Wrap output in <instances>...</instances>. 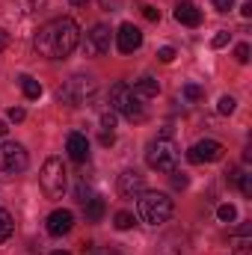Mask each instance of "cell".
<instances>
[{
	"label": "cell",
	"instance_id": "1",
	"mask_svg": "<svg viewBox=\"0 0 252 255\" xmlns=\"http://www.w3.org/2000/svg\"><path fill=\"white\" fill-rule=\"evenodd\" d=\"M33 45H36L39 57L65 60V57H71L74 48L80 45V27H77L71 18H54V21H48L45 27H39Z\"/></svg>",
	"mask_w": 252,
	"mask_h": 255
},
{
	"label": "cell",
	"instance_id": "2",
	"mask_svg": "<svg viewBox=\"0 0 252 255\" xmlns=\"http://www.w3.org/2000/svg\"><path fill=\"white\" fill-rule=\"evenodd\" d=\"M175 205L166 193H157V190H142L136 196V214L145 226H163L169 223Z\"/></svg>",
	"mask_w": 252,
	"mask_h": 255
},
{
	"label": "cell",
	"instance_id": "3",
	"mask_svg": "<svg viewBox=\"0 0 252 255\" xmlns=\"http://www.w3.org/2000/svg\"><path fill=\"white\" fill-rule=\"evenodd\" d=\"M110 110L125 116L127 122H145V107H142V98H136L133 86L127 83H116L110 89Z\"/></svg>",
	"mask_w": 252,
	"mask_h": 255
},
{
	"label": "cell",
	"instance_id": "4",
	"mask_svg": "<svg viewBox=\"0 0 252 255\" xmlns=\"http://www.w3.org/2000/svg\"><path fill=\"white\" fill-rule=\"evenodd\" d=\"M178 157H181V151H178V145L169 136H157V139H151L145 145V163L151 169H157V172L178 169Z\"/></svg>",
	"mask_w": 252,
	"mask_h": 255
},
{
	"label": "cell",
	"instance_id": "5",
	"mask_svg": "<svg viewBox=\"0 0 252 255\" xmlns=\"http://www.w3.org/2000/svg\"><path fill=\"white\" fill-rule=\"evenodd\" d=\"M95 92H98L95 77H89V74H74V77L65 80V86L60 89V101L68 104V107H83V104H89V101L95 98Z\"/></svg>",
	"mask_w": 252,
	"mask_h": 255
},
{
	"label": "cell",
	"instance_id": "6",
	"mask_svg": "<svg viewBox=\"0 0 252 255\" xmlns=\"http://www.w3.org/2000/svg\"><path fill=\"white\" fill-rule=\"evenodd\" d=\"M39 184L48 199H60L65 193V184H68V172H65L63 157H48L42 172H39Z\"/></svg>",
	"mask_w": 252,
	"mask_h": 255
},
{
	"label": "cell",
	"instance_id": "7",
	"mask_svg": "<svg viewBox=\"0 0 252 255\" xmlns=\"http://www.w3.org/2000/svg\"><path fill=\"white\" fill-rule=\"evenodd\" d=\"M27 163H30V157H27L24 145L9 142V139L0 142V172L3 175H18V172L27 169Z\"/></svg>",
	"mask_w": 252,
	"mask_h": 255
},
{
	"label": "cell",
	"instance_id": "8",
	"mask_svg": "<svg viewBox=\"0 0 252 255\" xmlns=\"http://www.w3.org/2000/svg\"><path fill=\"white\" fill-rule=\"evenodd\" d=\"M223 154H226V145L217 139H199L187 148V160L196 166L199 163H217V160H223Z\"/></svg>",
	"mask_w": 252,
	"mask_h": 255
},
{
	"label": "cell",
	"instance_id": "9",
	"mask_svg": "<svg viewBox=\"0 0 252 255\" xmlns=\"http://www.w3.org/2000/svg\"><path fill=\"white\" fill-rule=\"evenodd\" d=\"M110 45H113L110 27H107V24H95V27L86 33V39H83V54H86V57H101V54L110 51Z\"/></svg>",
	"mask_w": 252,
	"mask_h": 255
},
{
	"label": "cell",
	"instance_id": "10",
	"mask_svg": "<svg viewBox=\"0 0 252 255\" xmlns=\"http://www.w3.org/2000/svg\"><path fill=\"white\" fill-rule=\"evenodd\" d=\"M142 190H145V178H142L136 169H125V172L119 175V181H116V193H119L122 199H136Z\"/></svg>",
	"mask_w": 252,
	"mask_h": 255
},
{
	"label": "cell",
	"instance_id": "11",
	"mask_svg": "<svg viewBox=\"0 0 252 255\" xmlns=\"http://www.w3.org/2000/svg\"><path fill=\"white\" fill-rule=\"evenodd\" d=\"M71 226H74V214H71V211H65V208L51 211V214H48V223H45L48 235H54V238L68 235V232H71Z\"/></svg>",
	"mask_w": 252,
	"mask_h": 255
},
{
	"label": "cell",
	"instance_id": "12",
	"mask_svg": "<svg viewBox=\"0 0 252 255\" xmlns=\"http://www.w3.org/2000/svg\"><path fill=\"white\" fill-rule=\"evenodd\" d=\"M116 48H119L122 54H133V51H139V48H142V33H139V27H133V24H122L119 33H116Z\"/></svg>",
	"mask_w": 252,
	"mask_h": 255
},
{
	"label": "cell",
	"instance_id": "13",
	"mask_svg": "<svg viewBox=\"0 0 252 255\" xmlns=\"http://www.w3.org/2000/svg\"><path fill=\"white\" fill-rule=\"evenodd\" d=\"M157 255H190V241L184 232H172L163 238V244L157 247Z\"/></svg>",
	"mask_w": 252,
	"mask_h": 255
},
{
	"label": "cell",
	"instance_id": "14",
	"mask_svg": "<svg viewBox=\"0 0 252 255\" xmlns=\"http://www.w3.org/2000/svg\"><path fill=\"white\" fill-rule=\"evenodd\" d=\"M65 151H68V157H71L74 163H86V160H89V139L74 130V133H68V139H65Z\"/></svg>",
	"mask_w": 252,
	"mask_h": 255
},
{
	"label": "cell",
	"instance_id": "15",
	"mask_svg": "<svg viewBox=\"0 0 252 255\" xmlns=\"http://www.w3.org/2000/svg\"><path fill=\"white\" fill-rule=\"evenodd\" d=\"M175 21L184 24V27H199L202 24V9L193 3V0H181L175 6Z\"/></svg>",
	"mask_w": 252,
	"mask_h": 255
},
{
	"label": "cell",
	"instance_id": "16",
	"mask_svg": "<svg viewBox=\"0 0 252 255\" xmlns=\"http://www.w3.org/2000/svg\"><path fill=\"white\" fill-rule=\"evenodd\" d=\"M83 214H86V223H101V220H104V214H107V205H104V199H98V196H89V199L83 202Z\"/></svg>",
	"mask_w": 252,
	"mask_h": 255
},
{
	"label": "cell",
	"instance_id": "17",
	"mask_svg": "<svg viewBox=\"0 0 252 255\" xmlns=\"http://www.w3.org/2000/svg\"><path fill=\"white\" fill-rule=\"evenodd\" d=\"M133 92H136V98H154V95L160 92V83H157L151 74H142V77L133 83Z\"/></svg>",
	"mask_w": 252,
	"mask_h": 255
},
{
	"label": "cell",
	"instance_id": "18",
	"mask_svg": "<svg viewBox=\"0 0 252 255\" xmlns=\"http://www.w3.org/2000/svg\"><path fill=\"white\" fill-rule=\"evenodd\" d=\"M18 83H21V89H24V95H27L30 101H36V98H42V83H39V80H33L30 74H24V77H18Z\"/></svg>",
	"mask_w": 252,
	"mask_h": 255
},
{
	"label": "cell",
	"instance_id": "19",
	"mask_svg": "<svg viewBox=\"0 0 252 255\" xmlns=\"http://www.w3.org/2000/svg\"><path fill=\"white\" fill-rule=\"evenodd\" d=\"M12 232H15L12 214H9L6 208H0V244H3V241H9V238H12Z\"/></svg>",
	"mask_w": 252,
	"mask_h": 255
},
{
	"label": "cell",
	"instance_id": "20",
	"mask_svg": "<svg viewBox=\"0 0 252 255\" xmlns=\"http://www.w3.org/2000/svg\"><path fill=\"white\" fill-rule=\"evenodd\" d=\"M217 217H220V223H229V226H232V223L238 220V208H235L232 202H223V205L217 208Z\"/></svg>",
	"mask_w": 252,
	"mask_h": 255
},
{
	"label": "cell",
	"instance_id": "21",
	"mask_svg": "<svg viewBox=\"0 0 252 255\" xmlns=\"http://www.w3.org/2000/svg\"><path fill=\"white\" fill-rule=\"evenodd\" d=\"M181 92H184V98H187L190 104H196V101H202V98H205V89H202L199 83H184V89H181Z\"/></svg>",
	"mask_w": 252,
	"mask_h": 255
},
{
	"label": "cell",
	"instance_id": "22",
	"mask_svg": "<svg viewBox=\"0 0 252 255\" xmlns=\"http://www.w3.org/2000/svg\"><path fill=\"white\" fill-rule=\"evenodd\" d=\"M133 223H136V220H133V214H130V211H119V214L113 217V226H116L119 232H127Z\"/></svg>",
	"mask_w": 252,
	"mask_h": 255
},
{
	"label": "cell",
	"instance_id": "23",
	"mask_svg": "<svg viewBox=\"0 0 252 255\" xmlns=\"http://www.w3.org/2000/svg\"><path fill=\"white\" fill-rule=\"evenodd\" d=\"M235 107H238V101H235L232 95H223V98H220V104H217V110H220L223 116H232V113H235Z\"/></svg>",
	"mask_w": 252,
	"mask_h": 255
},
{
	"label": "cell",
	"instance_id": "24",
	"mask_svg": "<svg viewBox=\"0 0 252 255\" xmlns=\"http://www.w3.org/2000/svg\"><path fill=\"white\" fill-rule=\"evenodd\" d=\"M113 128H116V113L113 110L101 113V133H113Z\"/></svg>",
	"mask_w": 252,
	"mask_h": 255
},
{
	"label": "cell",
	"instance_id": "25",
	"mask_svg": "<svg viewBox=\"0 0 252 255\" xmlns=\"http://www.w3.org/2000/svg\"><path fill=\"white\" fill-rule=\"evenodd\" d=\"M250 54H252V48L247 45V42H241V45L235 48V60H238L241 65H247V63H250Z\"/></svg>",
	"mask_w": 252,
	"mask_h": 255
},
{
	"label": "cell",
	"instance_id": "26",
	"mask_svg": "<svg viewBox=\"0 0 252 255\" xmlns=\"http://www.w3.org/2000/svg\"><path fill=\"white\" fill-rule=\"evenodd\" d=\"M229 39H232V33H229V30H220V33L211 39V45H214V48H226V45H229Z\"/></svg>",
	"mask_w": 252,
	"mask_h": 255
},
{
	"label": "cell",
	"instance_id": "27",
	"mask_svg": "<svg viewBox=\"0 0 252 255\" xmlns=\"http://www.w3.org/2000/svg\"><path fill=\"white\" fill-rule=\"evenodd\" d=\"M42 3H45V0H18V6H21V12H27V15H30V12H36V9H39Z\"/></svg>",
	"mask_w": 252,
	"mask_h": 255
},
{
	"label": "cell",
	"instance_id": "28",
	"mask_svg": "<svg viewBox=\"0 0 252 255\" xmlns=\"http://www.w3.org/2000/svg\"><path fill=\"white\" fill-rule=\"evenodd\" d=\"M238 184H241V193L250 199V196H252V175H241V178H238Z\"/></svg>",
	"mask_w": 252,
	"mask_h": 255
},
{
	"label": "cell",
	"instance_id": "29",
	"mask_svg": "<svg viewBox=\"0 0 252 255\" xmlns=\"http://www.w3.org/2000/svg\"><path fill=\"white\" fill-rule=\"evenodd\" d=\"M157 60H160V63H172V60H175V48H169V45L160 48V51H157Z\"/></svg>",
	"mask_w": 252,
	"mask_h": 255
},
{
	"label": "cell",
	"instance_id": "30",
	"mask_svg": "<svg viewBox=\"0 0 252 255\" xmlns=\"http://www.w3.org/2000/svg\"><path fill=\"white\" fill-rule=\"evenodd\" d=\"M169 175H172V184H175L178 190H181V187H187V175H184V172H178V169H172Z\"/></svg>",
	"mask_w": 252,
	"mask_h": 255
},
{
	"label": "cell",
	"instance_id": "31",
	"mask_svg": "<svg viewBox=\"0 0 252 255\" xmlns=\"http://www.w3.org/2000/svg\"><path fill=\"white\" fill-rule=\"evenodd\" d=\"M214 9L217 12H232L235 9V0H214Z\"/></svg>",
	"mask_w": 252,
	"mask_h": 255
},
{
	"label": "cell",
	"instance_id": "32",
	"mask_svg": "<svg viewBox=\"0 0 252 255\" xmlns=\"http://www.w3.org/2000/svg\"><path fill=\"white\" fill-rule=\"evenodd\" d=\"M74 196H77V202H80V205H83V202H86V199H89V187H86V184H83V181H80V184H77V190H74Z\"/></svg>",
	"mask_w": 252,
	"mask_h": 255
},
{
	"label": "cell",
	"instance_id": "33",
	"mask_svg": "<svg viewBox=\"0 0 252 255\" xmlns=\"http://www.w3.org/2000/svg\"><path fill=\"white\" fill-rule=\"evenodd\" d=\"M142 15H145L148 21H160V12H157L154 6H142Z\"/></svg>",
	"mask_w": 252,
	"mask_h": 255
},
{
	"label": "cell",
	"instance_id": "34",
	"mask_svg": "<svg viewBox=\"0 0 252 255\" xmlns=\"http://www.w3.org/2000/svg\"><path fill=\"white\" fill-rule=\"evenodd\" d=\"M9 119H12V122H24V119H27V113H24L21 107H12V110H9Z\"/></svg>",
	"mask_w": 252,
	"mask_h": 255
},
{
	"label": "cell",
	"instance_id": "35",
	"mask_svg": "<svg viewBox=\"0 0 252 255\" xmlns=\"http://www.w3.org/2000/svg\"><path fill=\"white\" fill-rule=\"evenodd\" d=\"M101 3V9H107V12H116L119 9V0H98Z\"/></svg>",
	"mask_w": 252,
	"mask_h": 255
},
{
	"label": "cell",
	"instance_id": "36",
	"mask_svg": "<svg viewBox=\"0 0 252 255\" xmlns=\"http://www.w3.org/2000/svg\"><path fill=\"white\" fill-rule=\"evenodd\" d=\"M101 142H104V145H113V142H116V133H101Z\"/></svg>",
	"mask_w": 252,
	"mask_h": 255
},
{
	"label": "cell",
	"instance_id": "37",
	"mask_svg": "<svg viewBox=\"0 0 252 255\" xmlns=\"http://www.w3.org/2000/svg\"><path fill=\"white\" fill-rule=\"evenodd\" d=\"M6 45H9V33L0 30V51H6Z\"/></svg>",
	"mask_w": 252,
	"mask_h": 255
},
{
	"label": "cell",
	"instance_id": "38",
	"mask_svg": "<svg viewBox=\"0 0 252 255\" xmlns=\"http://www.w3.org/2000/svg\"><path fill=\"white\" fill-rule=\"evenodd\" d=\"M92 255H122V253H116V250H110V247H104V250H95Z\"/></svg>",
	"mask_w": 252,
	"mask_h": 255
},
{
	"label": "cell",
	"instance_id": "39",
	"mask_svg": "<svg viewBox=\"0 0 252 255\" xmlns=\"http://www.w3.org/2000/svg\"><path fill=\"white\" fill-rule=\"evenodd\" d=\"M241 15H244V18H252V3H244V6H241Z\"/></svg>",
	"mask_w": 252,
	"mask_h": 255
},
{
	"label": "cell",
	"instance_id": "40",
	"mask_svg": "<svg viewBox=\"0 0 252 255\" xmlns=\"http://www.w3.org/2000/svg\"><path fill=\"white\" fill-rule=\"evenodd\" d=\"M232 255H252V253H250V247H238Z\"/></svg>",
	"mask_w": 252,
	"mask_h": 255
},
{
	"label": "cell",
	"instance_id": "41",
	"mask_svg": "<svg viewBox=\"0 0 252 255\" xmlns=\"http://www.w3.org/2000/svg\"><path fill=\"white\" fill-rule=\"evenodd\" d=\"M6 133H9V125H6V122L0 119V136H6Z\"/></svg>",
	"mask_w": 252,
	"mask_h": 255
},
{
	"label": "cell",
	"instance_id": "42",
	"mask_svg": "<svg viewBox=\"0 0 252 255\" xmlns=\"http://www.w3.org/2000/svg\"><path fill=\"white\" fill-rule=\"evenodd\" d=\"M71 6H86V0H68Z\"/></svg>",
	"mask_w": 252,
	"mask_h": 255
},
{
	"label": "cell",
	"instance_id": "43",
	"mask_svg": "<svg viewBox=\"0 0 252 255\" xmlns=\"http://www.w3.org/2000/svg\"><path fill=\"white\" fill-rule=\"evenodd\" d=\"M51 255H71V253H65V250H57V253H51Z\"/></svg>",
	"mask_w": 252,
	"mask_h": 255
}]
</instances>
